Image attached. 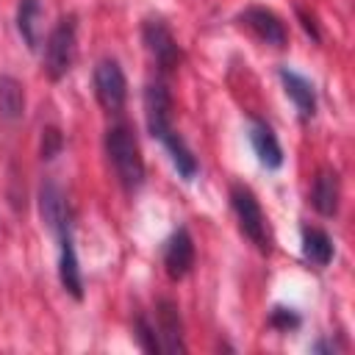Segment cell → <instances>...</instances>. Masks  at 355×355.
<instances>
[{"label":"cell","instance_id":"obj_1","mask_svg":"<svg viewBox=\"0 0 355 355\" xmlns=\"http://www.w3.org/2000/svg\"><path fill=\"white\" fill-rule=\"evenodd\" d=\"M105 153L108 161L125 189H139L144 183V161L139 153V141L128 122H116L105 130Z\"/></svg>","mask_w":355,"mask_h":355},{"label":"cell","instance_id":"obj_2","mask_svg":"<svg viewBox=\"0 0 355 355\" xmlns=\"http://www.w3.org/2000/svg\"><path fill=\"white\" fill-rule=\"evenodd\" d=\"M75 50H78L75 17H61L53 25V31L47 33V42H44V72H47L50 80H61L72 69Z\"/></svg>","mask_w":355,"mask_h":355},{"label":"cell","instance_id":"obj_3","mask_svg":"<svg viewBox=\"0 0 355 355\" xmlns=\"http://www.w3.org/2000/svg\"><path fill=\"white\" fill-rule=\"evenodd\" d=\"M230 205H233V214H236V219H239L241 233H244L261 252H269V225H266V216H263L261 202H258V197L252 194V189L244 186V183H233V186H230Z\"/></svg>","mask_w":355,"mask_h":355},{"label":"cell","instance_id":"obj_4","mask_svg":"<svg viewBox=\"0 0 355 355\" xmlns=\"http://www.w3.org/2000/svg\"><path fill=\"white\" fill-rule=\"evenodd\" d=\"M94 94L105 111H119L128 100V80L114 58H103L94 67Z\"/></svg>","mask_w":355,"mask_h":355},{"label":"cell","instance_id":"obj_5","mask_svg":"<svg viewBox=\"0 0 355 355\" xmlns=\"http://www.w3.org/2000/svg\"><path fill=\"white\" fill-rule=\"evenodd\" d=\"M141 39H144L147 50L153 53V58L158 61V67H161L164 72H169V69H175V67L180 64L183 53H180V47H178V39L172 36V31H169L161 19H147V22L141 25Z\"/></svg>","mask_w":355,"mask_h":355},{"label":"cell","instance_id":"obj_6","mask_svg":"<svg viewBox=\"0 0 355 355\" xmlns=\"http://www.w3.org/2000/svg\"><path fill=\"white\" fill-rule=\"evenodd\" d=\"M144 116H147V128L150 133L161 141L172 128V97H169V89L155 80V83H147L144 89Z\"/></svg>","mask_w":355,"mask_h":355},{"label":"cell","instance_id":"obj_7","mask_svg":"<svg viewBox=\"0 0 355 355\" xmlns=\"http://www.w3.org/2000/svg\"><path fill=\"white\" fill-rule=\"evenodd\" d=\"M58 280L67 294L75 300H83V277H80V263L72 241V225H64L58 233Z\"/></svg>","mask_w":355,"mask_h":355},{"label":"cell","instance_id":"obj_8","mask_svg":"<svg viewBox=\"0 0 355 355\" xmlns=\"http://www.w3.org/2000/svg\"><path fill=\"white\" fill-rule=\"evenodd\" d=\"M194 266V239L189 227H178L164 244V269L172 280H180Z\"/></svg>","mask_w":355,"mask_h":355},{"label":"cell","instance_id":"obj_9","mask_svg":"<svg viewBox=\"0 0 355 355\" xmlns=\"http://www.w3.org/2000/svg\"><path fill=\"white\" fill-rule=\"evenodd\" d=\"M155 333H158V341H161V352H186L180 311L172 300H158V305H155Z\"/></svg>","mask_w":355,"mask_h":355},{"label":"cell","instance_id":"obj_10","mask_svg":"<svg viewBox=\"0 0 355 355\" xmlns=\"http://www.w3.org/2000/svg\"><path fill=\"white\" fill-rule=\"evenodd\" d=\"M261 42L272 44V47H283L288 42V33H286V25L280 22V17L263 6H250L241 17H239Z\"/></svg>","mask_w":355,"mask_h":355},{"label":"cell","instance_id":"obj_11","mask_svg":"<svg viewBox=\"0 0 355 355\" xmlns=\"http://www.w3.org/2000/svg\"><path fill=\"white\" fill-rule=\"evenodd\" d=\"M39 214H42V222L58 233L64 225H72V216H69V205H67V197L61 191L58 183L53 180H44L39 186Z\"/></svg>","mask_w":355,"mask_h":355},{"label":"cell","instance_id":"obj_12","mask_svg":"<svg viewBox=\"0 0 355 355\" xmlns=\"http://www.w3.org/2000/svg\"><path fill=\"white\" fill-rule=\"evenodd\" d=\"M277 75H280V83H283L286 94H288L291 103L297 105L300 116H302V119H311V116L316 114V92H313V83H311L308 78L297 75L294 69H286V67H280Z\"/></svg>","mask_w":355,"mask_h":355},{"label":"cell","instance_id":"obj_13","mask_svg":"<svg viewBox=\"0 0 355 355\" xmlns=\"http://www.w3.org/2000/svg\"><path fill=\"white\" fill-rule=\"evenodd\" d=\"M250 144L258 155V161L266 166V169H280L283 164V150H280V141L277 136L272 133V128L261 119H252L250 125Z\"/></svg>","mask_w":355,"mask_h":355},{"label":"cell","instance_id":"obj_14","mask_svg":"<svg viewBox=\"0 0 355 355\" xmlns=\"http://www.w3.org/2000/svg\"><path fill=\"white\" fill-rule=\"evenodd\" d=\"M338 197H341V186H338V175L333 169H322L313 178L311 186V205L322 214V216H333L338 211Z\"/></svg>","mask_w":355,"mask_h":355},{"label":"cell","instance_id":"obj_15","mask_svg":"<svg viewBox=\"0 0 355 355\" xmlns=\"http://www.w3.org/2000/svg\"><path fill=\"white\" fill-rule=\"evenodd\" d=\"M42 0H19L17 6V31L28 50H36L42 44Z\"/></svg>","mask_w":355,"mask_h":355},{"label":"cell","instance_id":"obj_16","mask_svg":"<svg viewBox=\"0 0 355 355\" xmlns=\"http://www.w3.org/2000/svg\"><path fill=\"white\" fill-rule=\"evenodd\" d=\"M25 114V86L14 75H0V119L19 122Z\"/></svg>","mask_w":355,"mask_h":355},{"label":"cell","instance_id":"obj_17","mask_svg":"<svg viewBox=\"0 0 355 355\" xmlns=\"http://www.w3.org/2000/svg\"><path fill=\"white\" fill-rule=\"evenodd\" d=\"M302 258L319 269L333 261V241L322 227H302Z\"/></svg>","mask_w":355,"mask_h":355},{"label":"cell","instance_id":"obj_18","mask_svg":"<svg viewBox=\"0 0 355 355\" xmlns=\"http://www.w3.org/2000/svg\"><path fill=\"white\" fill-rule=\"evenodd\" d=\"M161 144L166 147V153H169V158H172L178 175L186 178V180H191V178L197 175V158H194V153L189 150V144L180 139V133L169 130V133L161 139Z\"/></svg>","mask_w":355,"mask_h":355},{"label":"cell","instance_id":"obj_19","mask_svg":"<svg viewBox=\"0 0 355 355\" xmlns=\"http://www.w3.org/2000/svg\"><path fill=\"white\" fill-rule=\"evenodd\" d=\"M136 333V341H139V347L144 349V352H161V341H158V333H155V327L144 319V316H139L136 319V327H133Z\"/></svg>","mask_w":355,"mask_h":355},{"label":"cell","instance_id":"obj_20","mask_svg":"<svg viewBox=\"0 0 355 355\" xmlns=\"http://www.w3.org/2000/svg\"><path fill=\"white\" fill-rule=\"evenodd\" d=\"M61 147H64L61 130H58V128H44V130H42V158H44V161L55 158V155L61 153Z\"/></svg>","mask_w":355,"mask_h":355},{"label":"cell","instance_id":"obj_21","mask_svg":"<svg viewBox=\"0 0 355 355\" xmlns=\"http://www.w3.org/2000/svg\"><path fill=\"white\" fill-rule=\"evenodd\" d=\"M269 324L277 330H294V327H300V313L291 308H275L269 313Z\"/></svg>","mask_w":355,"mask_h":355},{"label":"cell","instance_id":"obj_22","mask_svg":"<svg viewBox=\"0 0 355 355\" xmlns=\"http://www.w3.org/2000/svg\"><path fill=\"white\" fill-rule=\"evenodd\" d=\"M297 19L302 22V31H305V33H308L313 42H319V39H322L319 25H316V19H313V14H308L305 8H300V6H297Z\"/></svg>","mask_w":355,"mask_h":355}]
</instances>
